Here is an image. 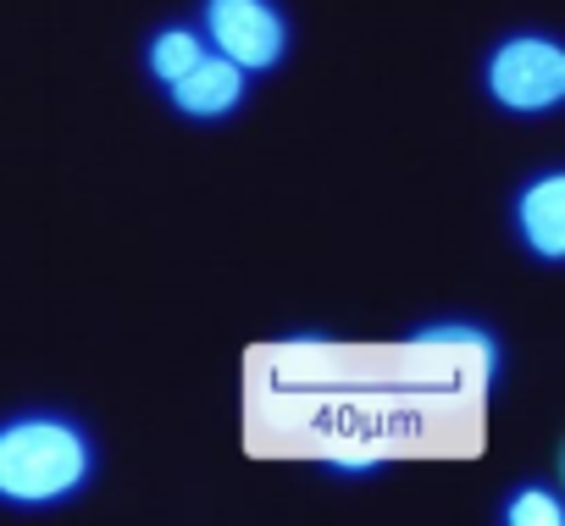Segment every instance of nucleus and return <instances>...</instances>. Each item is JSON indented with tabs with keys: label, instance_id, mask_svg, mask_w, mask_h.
Returning <instances> with one entry per match:
<instances>
[{
	"label": "nucleus",
	"instance_id": "obj_1",
	"mask_svg": "<svg viewBox=\"0 0 565 526\" xmlns=\"http://www.w3.org/2000/svg\"><path fill=\"white\" fill-rule=\"evenodd\" d=\"M89 449L62 421H18L0 432V493L18 504L62 498L84 482Z\"/></svg>",
	"mask_w": 565,
	"mask_h": 526
},
{
	"label": "nucleus",
	"instance_id": "obj_2",
	"mask_svg": "<svg viewBox=\"0 0 565 526\" xmlns=\"http://www.w3.org/2000/svg\"><path fill=\"white\" fill-rule=\"evenodd\" d=\"M488 84L510 111H543L565 95V56L548 40H510L493 56Z\"/></svg>",
	"mask_w": 565,
	"mask_h": 526
},
{
	"label": "nucleus",
	"instance_id": "obj_3",
	"mask_svg": "<svg viewBox=\"0 0 565 526\" xmlns=\"http://www.w3.org/2000/svg\"><path fill=\"white\" fill-rule=\"evenodd\" d=\"M205 18L233 67H271L282 56V23L266 0H211Z\"/></svg>",
	"mask_w": 565,
	"mask_h": 526
},
{
	"label": "nucleus",
	"instance_id": "obj_4",
	"mask_svg": "<svg viewBox=\"0 0 565 526\" xmlns=\"http://www.w3.org/2000/svg\"><path fill=\"white\" fill-rule=\"evenodd\" d=\"M244 95V67H233L227 56H200L183 78H172V100L189 117H222L233 111Z\"/></svg>",
	"mask_w": 565,
	"mask_h": 526
},
{
	"label": "nucleus",
	"instance_id": "obj_5",
	"mask_svg": "<svg viewBox=\"0 0 565 526\" xmlns=\"http://www.w3.org/2000/svg\"><path fill=\"white\" fill-rule=\"evenodd\" d=\"M521 227L532 238L537 255H565V178H543L526 200H521Z\"/></svg>",
	"mask_w": 565,
	"mask_h": 526
},
{
	"label": "nucleus",
	"instance_id": "obj_6",
	"mask_svg": "<svg viewBox=\"0 0 565 526\" xmlns=\"http://www.w3.org/2000/svg\"><path fill=\"white\" fill-rule=\"evenodd\" d=\"M205 51H200V40L194 34H183V29H172V34H161L156 45H150V67H156V78H183L194 62H200Z\"/></svg>",
	"mask_w": 565,
	"mask_h": 526
},
{
	"label": "nucleus",
	"instance_id": "obj_7",
	"mask_svg": "<svg viewBox=\"0 0 565 526\" xmlns=\"http://www.w3.org/2000/svg\"><path fill=\"white\" fill-rule=\"evenodd\" d=\"M510 520H515V526H559V504H554L548 493H521V498L510 504Z\"/></svg>",
	"mask_w": 565,
	"mask_h": 526
},
{
	"label": "nucleus",
	"instance_id": "obj_8",
	"mask_svg": "<svg viewBox=\"0 0 565 526\" xmlns=\"http://www.w3.org/2000/svg\"><path fill=\"white\" fill-rule=\"evenodd\" d=\"M422 344H460V350H471L477 361H493V344H488L482 333H471V328H433V333H422Z\"/></svg>",
	"mask_w": 565,
	"mask_h": 526
}]
</instances>
